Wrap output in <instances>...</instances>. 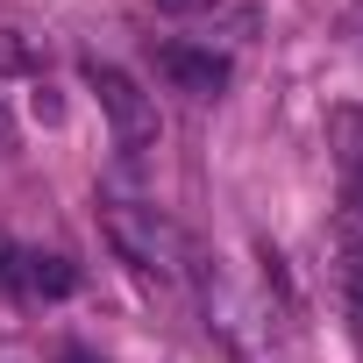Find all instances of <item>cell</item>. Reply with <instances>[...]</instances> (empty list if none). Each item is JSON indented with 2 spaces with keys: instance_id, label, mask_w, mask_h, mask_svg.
Instances as JSON below:
<instances>
[{
  "instance_id": "cell-1",
  "label": "cell",
  "mask_w": 363,
  "mask_h": 363,
  "mask_svg": "<svg viewBox=\"0 0 363 363\" xmlns=\"http://www.w3.org/2000/svg\"><path fill=\"white\" fill-rule=\"evenodd\" d=\"M100 228H107V242H114V257L121 264H135L143 278H186V264H193V250H186V228H178L164 207H150V200H100Z\"/></svg>"
},
{
  "instance_id": "cell-2",
  "label": "cell",
  "mask_w": 363,
  "mask_h": 363,
  "mask_svg": "<svg viewBox=\"0 0 363 363\" xmlns=\"http://www.w3.org/2000/svg\"><path fill=\"white\" fill-rule=\"evenodd\" d=\"M86 86L100 93V114H107V128H114V143H121L128 157H143V150L164 135L157 100H150V93H143V86H135L121 65H100V57H93V65H86Z\"/></svg>"
},
{
  "instance_id": "cell-3",
  "label": "cell",
  "mask_w": 363,
  "mask_h": 363,
  "mask_svg": "<svg viewBox=\"0 0 363 363\" xmlns=\"http://www.w3.org/2000/svg\"><path fill=\"white\" fill-rule=\"evenodd\" d=\"M157 72H164L178 93H193V100H221L228 79H235V65H228L221 50H193V43H164V50H157Z\"/></svg>"
},
{
  "instance_id": "cell-4",
  "label": "cell",
  "mask_w": 363,
  "mask_h": 363,
  "mask_svg": "<svg viewBox=\"0 0 363 363\" xmlns=\"http://www.w3.org/2000/svg\"><path fill=\"white\" fill-rule=\"evenodd\" d=\"M79 285V271L50 250H15V299H65Z\"/></svg>"
},
{
  "instance_id": "cell-5",
  "label": "cell",
  "mask_w": 363,
  "mask_h": 363,
  "mask_svg": "<svg viewBox=\"0 0 363 363\" xmlns=\"http://www.w3.org/2000/svg\"><path fill=\"white\" fill-rule=\"evenodd\" d=\"M328 150L349 186H363V107H328Z\"/></svg>"
},
{
  "instance_id": "cell-6",
  "label": "cell",
  "mask_w": 363,
  "mask_h": 363,
  "mask_svg": "<svg viewBox=\"0 0 363 363\" xmlns=\"http://www.w3.org/2000/svg\"><path fill=\"white\" fill-rule=\"evenodd\" d=\"M36 65V50L22 43V29H0V72H29Z\"/></svg>"
},
{
  "instance_id": "cell-7",
  "label": "cell",
  "mask_w": 363,
  "mask_h": 363,
  "mask_svg": "<svg viewBox=\"0 0 363 363\" xmlns=\"http://www.w3.org/2000/svg\"><path fill=\"white\" fill-rule=\"evenodd\" d=\"M342 292H349V306L363 313V250H349V257H342Z\"/></svg>"
},
{
  "instance_id": "cell-8",
  "label": "cell",
  "mask_w": 363,
  "mask_h": 363,
  "mask_svg": "<svg viewBox=\"0 0 363 363\" xmlns=\"http://www.w3.org/2000/svg\"><path fill=\"white\" fill-rule=\"evenodd\" d=\"M29 114H36V121H57V114H65V107H57V93H50L43 79H36V93H29Z\"/></svg>"
},
{
  "instance_id": "cell-9",
  "label": "cell",
  "mask_w": 363,
  "mask_h": 363,
  "mask_svg": "<svg viewBox=\"0 0 363 363\" xmlns=\"http://www.w3.org/2000/svg\"><path fill=\"white\" fill-rule=\"evenodd\" d=\"M0 299H15V242H0Z\"/></svg>"
},
{
  "instance_id": "cell-10",
  "label": "cell",
  "mask_w": 363,
  "mask_h": 363,
  "mask_svg": "<svg viewBox=\"0 0 363 363\" xmlns=\"http://www.w3.org/2000/svg\"><path fill=\"white\" fill-rule=\"evenodd\" d=\"M164 15H200V8H214V0H157Z\"/></svg>"
},
{
  "instance_id": "cell-11",
  "label": "cell",
  "mask_w": 363,
  "mask_h": 363,
  "mask_svg": "<svg viewBox=\"0 0 363 363\" xmlns=\"http://www.w3.org/2000/svg\"><path fill=\"white\" fill-rule=\"evenodd\" d=\"M57 363H100V356H93V349H65Z\"/></svg>"
},
{
  "instance_id": "cell-12",
  "label": "cell",
  "mask_w": 363,
  "mask_h": 363,
  "mask_svg": "<svg viewBox=\"0 0 363 363\" xmlns=\"http://www.w3.org/2000/svg\"><path fill=\"white\" fill-rule=\"evenodd\" d=\"M0 150H8V114H0Z\"/></svg>"
},
{
  "instance_id": "cell-13",
  "label": "cell",
  "mask_w": 363,
  "mask_h": 363,
  "mask_svg": "<svg viewBox=\"0 0 363 363\" xmlns=\"http://www.w3.org/2000/svg\"><path fill=\"white\" fill-rule=\"evenodd\" d=\"M356 200H363V186H356Z\"/></svg>"
}]
</instances>
